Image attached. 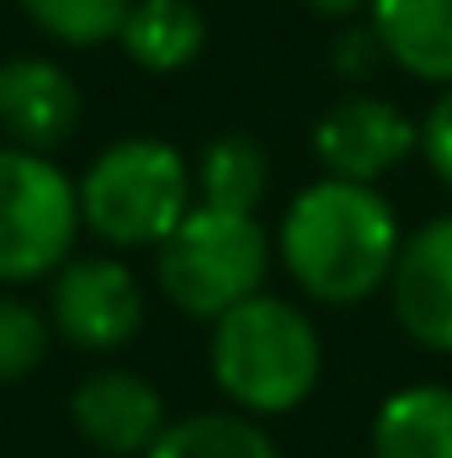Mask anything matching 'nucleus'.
<instances>
[{
	"label": "nucleus",
	"mask_w": 452,
	"mask_h": 458,
	"mask_svg": "<svg viewBox=\"0 0 452 458\" xmlns=\"http://www.w3.org/2000/svg\"><path fill=\"white\" fill-rule=\"evenodd\" d=\"M383 59H389V48H383V38H378L372 21H346L340 38L331 43V64H336V75H346V81H367Z\"/></svg>",
	"instance_id": "obj_18"
},
{
	"label": "nucleus",
	"mask_w": 452,
	"mask_h": 458,
	"mask_svg": "<svg viewBox=\"0 0 452 458\" xmlns=\"http://www.w3.org/2000/svg\"><path fill=\"white\" fill-rule=\"evenodd\" d=\"M208 368L224 400L245 416H288L298 411L325 373V346L304 304L282 293H250L213 320Z\"/></svg>",
	"instance_id": "obj_2"
},
{
	"label": "nucleus",
	"mask_w": 452,
	"mask_h": 458,
	"mask_svg": "<svg viewBox=\"0 0 452 458\" xmlns=\"http://www.w3.org/2000/svg\"><path fill=\"white\" fill-rule=\"evenodd\" d=\"M43 352H48V320L27 299L0 293V384L27 378L43 362Z\"/></svg>",
	"instance_id": "obj_17"
},
{
	"label": "nucleus",
	"mask_w": 452,
	"mask_h": 458,
	"mask_svg": "<svg viewBox=\"0 0 452 458\" xmlns=\"http://www.w3.org/2000/svg\"><path fill=\"white\" fill-rule=\"evenodd\" d=\"M144 458H282L272 432L245 411H197L171 421Z\"/></svg>",
	"instance_id": "obj_14"
},
{
	"label": "nucleus",
	"mask_w": 452,
	"mask_h": 458,
	"mask_svg": "<svg viewBox=\"0 0 452 458\" xmlns=\"http://www.w3.org/2000/svg\"><path fill=\"white\" fill-rule=\"evenodd\" d=\"M80 187L38 149H0V283H32L70 261Z\"/></svg>",
	"instance_id": "obj_5"
},
{
	"label": "nucleus",
	"mask_w": 452,
	"mask_h": 458,
	"mask_svg": "<svg viewBox=\"0 0 452 458\" xmlns=\"http://www.w3.org/2000/svg\"><path fill=\"white\" fill-rule=\"evenodd\" d=\"M298 5H309L314 16H331V21H351L356 11H367V0H298Z\"/></svg>",
	"instance_id": "obj_20"
},
{
	"label": "nucleus",
	"mask_w": 452,
	"mask_h": 458,
	"mask_svg": "<svg viewBox=\"0 0 452 458\" xmlns=\"http://www.w3.org/2000/svg\"><path fill=\"white\" fill-rule=\"evenodd\" d=\"M80 128V86L64 64L21 54L0 64V133L21 149H59Z\"/></svg>",
	"instance_id": "obj_10"
},
{
	"label": "nucleus",
	"mask_w": 452,
	"mask_h": 458,
	"mask_svg": "<svg viewBox=\"0 0 452 458\" xmlns=\"http://www.w3.org/2000/svg\"><path fill=\"white\" fill-rule=\"evenodd\" d=\"M272 272V234L255 214L192 203V214L155 245V283L160 293L192 315V320H219L234 304L266 288Z\"/></svg>",
	"instance_id": "obj_3"
},
{
	"label": "nucleus",
	"mask_w": 452,
	"mask_h": 458,
	"mask_svg": "<svg viewBox=\"0 0 452 458\" xmlns=\"http://www.w3.org/2000/svg\"><path fill=\"white\" fill-rule=\"evenodd\" d=\"M421 155H426L431 176L452 192V86H442L437 102L421 117Z\"/></svg>",
	"instance_id": "obj_19"
},
{
	"label": "nucleus",
	"mask_w": 452,
	"mask_h": 458,
	"mask_svg": "<svg viewBox=\"0 0 452 458\" xmlns=\"http://www.w3.org/2000/svg\"><path fill=\"white\" fill-rule=\"evenodd\" d=\"M399 245H405V229L394 203L378 187L340 182V176L309 182L277 225V256L288 277L298 283L304 299L331 310H351L383 293L394 277Z\"/></svg>",
	"instance_id": "obj_1"
},
{
	"label": "nucleus",
	"mask_w": 452,
	"mask_h": 458,
	"mask_svg": "<svg viewBox=\"0 0 452 458\" xmlns=\"http://www.w3.org/2000/svg\"><path fill=\"white\" fill-rule=\"evenodd\" d=\"M197 171L165 139H117L80 182V219L107 245H160L192 214Z\"/></svg>",
	"instance_id": "obj_4"
},
{
	"label": "nucleus",
	"mask_w": 452,
	"mask_h": 458,
	"mask_svg": "<svg viewBox=\"0 0 452 458\" xmlns=\"http://www.w3.org/2000/svg\"><path fill=\"white\" fill-rule=\"evenodd\" d=\"M27 21L48 32L64 48H96L113 43L133 11V0H21Z\"/></svg>",
	"instance_id": "obj_16"
},
{
	"label": "nucleus",
	"mask_w": 452,
	"mask_h": 458,
	"mask_svg": "<svg viewBox=\"0 0 452 458\" xmlns=\"http://www.w3.org/2000/svg\"><path fill=\"white\" fill-rule=\"evenodd\" d=\"M394 326L431 357H452V214H437L405 234L389 277Z\"/></svg>",
	"instance_id": "obj_8"
},
{
	"label": "nucleus",
	"mask_w": 452,
	"mask_h": 458,
	"mask_svg": "<svg viewBox=\"0 0 452 458\" xmlns=\"http://www.w3.org/2000/svg\"><path fill=\"white\" fill-rule=\"evenodd\" d=\"M367 458H452V384H405L383 394Z\"/></svg>",
	"instance_id": "obj_12"
},
{
	"label": "nucleus",
	"mask_w": 452,
	"mask_h": 458,
	"mask_svg": "<svg viewBox=\"0 0 452 458\" xmlns=\"http://www.w3.org/2000/svg\"><path fill=\"white\" fill-rule=\"evenodd\" d=\"M367 21L378 27L389 64L437 91L452 86V0H367Z\"/></svg>",
	"instance_id": "obj_11"
},
{
	"label": "nucleus",
	"mask_w": 452,
	"mask_h": 458,
	"mask_svg": "<svg viewBox=\"0 0 452 458\" xmlns=\"http://www.w3.org/2000/svg\"><path fill=\"white\" fill-rule=\"evenodd\" d=\"M144 326V288L113 256H75L54 283V331L86 352H117Z\"/></svg>",
	"instance_id": "obj_7"
},
{
	"label": "nucleus",
	"mask_w": 452,
	"mask_h": 458,
	"mask_svg": "<svg viewBox=\"0 0 452 458\" xmlns=\"http://www.w3.org/2000/svg\"><path fill=\"white\" fill-rule=\"evenodd\" d=\"M122 54L149 70V75H176L187 70L203 43H208V27H203V11L192 0H133L122 32H117Z\"/></svg>",
	"instance_id": "obj_13"
},
{
	"label": "nucleus",
	"mask_w": 452,
	"mask_h": 458,
	"mask_svg": "<svg viewBox=\"0 0 452 458\" xmlns=\"http://www.w3.org/2000/svg\"><path fill=\"white\" fill-rule=\"evenodd\" d=\"M266 182H272V165H266V149L250 133H219L197 155V198L213 203V208L255 214L261 198H266Z\"/></svg>",
	"instance_id": "obj_15"
},
{
	"label": "nucleus",
	"mask_w": 452,
	"mask_h": 458,
	"mask_svg": "<svg viewBox=\"0 0 452 458\" xmlns=\"http://www.w3.org/2000/svg\"><path fill=\"white\" fill-rule=\"evenodd\" d=\"M410 155H421V123L389 97L346 91L314 123V160L325 165V176H340V182L378 187Z\"/></svg>",
	"instance_id": "obj_6"
},
{
	"label": "nucleus",
	"mask_w": 452,
	"mask_h": 458,
	"mask_svg": "<svg viewBox=\"0 0 452 458\" xmlns=\"http://www.w3.org/2000/svg\"><path fill=\"white\" fill-rule=\"evenodd\" d=\"M75 432L107 458H144L155 437L171 427L160 389L133 368H96L70 394Z\"/></svg>",
	"instance_id": "obj_9"
}]
</instances>
